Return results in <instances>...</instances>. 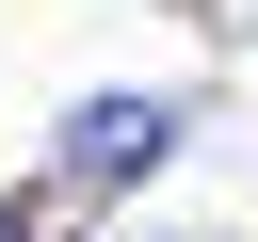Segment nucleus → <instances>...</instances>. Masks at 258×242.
<instances>
[{
	"mask_svg": "<svg viewBox=\"0 0 258 242\" xmlns=\"http://www.w3.org/2000/svg\"><path fill=\"white\" fill-rule=\"evenodd\" d=\"M177 129H194L177 97H81V113H64V177H81V194H129V177L177 161Z\"/></svg>",
	"mask_w": 258,
	"mask_h": 242,
	"instance_id": "obj_1",
	"label": "nucleus"
},
{
	"mask_svg": "<svg viewBox=\"0 0 258 242\" xmlns=\"http://www.w3.org/2000/svg\"><path fill=\"white\" fill-rule=\"evenodd\" d=\"M0 242H32V226H16V210H0Z\"/></svg>",
	"mask_w": 258,
	"mask_h": 242,
	"instance_id": "obj_2",
	"label": "nucleus"
}]
</instances>
